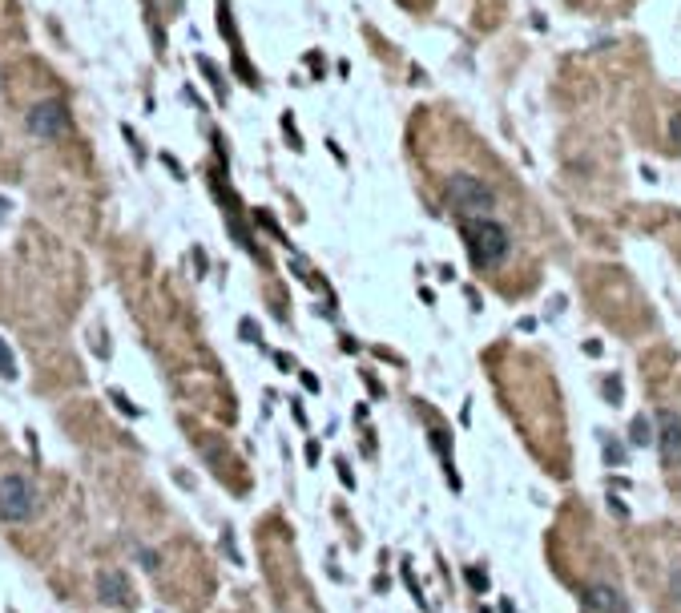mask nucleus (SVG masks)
Returning a JSON list of instances; mask_svg holds the SVG:
<instances>
[{
  "instance_id": "nucleus-4",
  "label": "nucleus",
  "mask_w": 681,
  "mask_h": 613,
  "mask_svg": "<svg viewBox=\"0 0 681 613\" xmlns=\"http://www.w3.org/2000/svg\"><path fill=\"white\" fill-rule=\"evenodd\" d=\"M69 125H73L69 109L61 101H41V105L28 109V129L37 138H61V134H69Z\"/></svg>"
},
{
  "instance_id": "nucleus-10",
  "label": "nucleus",
  "mask_w": 681,
  "mask_h": 613,
  "mask_svg": "<svg viewBox=\"0 0 681 613\" xmlns=\"http://www.w3.org/2000/svg\"><path fill=\"white\" fill-rule=\"evenodd\" d=\"M0 379H17V359H12L4 339H0Z\"/></svg>"
},
{
  "instance_id": "nucleus-20",
  "label": "nucleus",
  "mask_w": 681,
  "mask_h": 613,
  "mask_svg": "<svg viewBox=\"0 0 681 613\" xmlns=\"http://www.w3.org/2000/svg\"><path fill=\"white\" fill-rule=\"evenodd\" d=\"M303 387H306V392H319V379L310 376V372H303Z\"/></svg>"
},
{
  "instance_id": "nucleus-18",
  "label": "nucleus",
  "mask_w": 681,
  "mask_h": 613,
  "mask_svg": "<svg viewBox=\"0 0 681 613\" xmlns=\"http://www.w3.org/2000/svg\"><path fill=\"white\" fill-rule=\"evenodd\" d=\"M242 335H246V339H250V343H254V339H259V327H254V323H250V319H242Z\"/></svg>"
},
{
  "instance_id": "nucleus-11",
  "label": "nucleus",
  "mask_w": 681,
  "mask_h": 613,
  "mask_svg": "<svg viewBox=\"0 0 681 613\" xmlns=\"http://www.w3.org/2000/svg\"><path fill=\"white\" fill-rule=\"evenodd\" d=\"M109 400H113V408H118L121 416H129V420H133V416H141V412H138V403H129V396H125V392H118V387L109 392Z\"/></svg>"
},
{
  "instance_id": "nucleus-17",
  "label": "nucleus",
  "mask_w": 681,
  "mask_h": 613,
  "mask_svg": "<svg viewBox=\"0 0 681 613\" xmlns=\"http://www.w3.org/2000/svg\"><path fill=\"white\" fill-rule=\"evenodd\" d=\"M319 456H323L319 440H306V464H319Z\"/></svg>"
},
{
  "instance_id": "nucleus-12",
  "label": "nucleus",
  "mask_w": 681,
  "mask_h": 613,
  "mask_svg": "<svg viewBox=\"0 0 681 613\" xmlns=\"http://www.w3.org/2000/svg\"><path fill=\"white\" fill-rule=\"evenodd\" d=\"M605 460H609L613 468H621V464H625V448H621L617 440H609V444H605Z\"/></svg>"
},
{
  "instance_id": "nucleus-9",
  "label": "nucleus",
  "mask_w": 681,
  "mask_h": 613,
  "mask_svg": "<svg viewBox=\"0 0 681 613\" xmlns=\"http://www.w3.org/2000/svg\"><path fill=\"white\" fill-rule=\"evenodd\" d=\"M665 149H678L681 154V109H673L669 121H665Z\"/></svg>"
},
{
  "instance_id": "nucleus-5",
  "label": "nucleus",
  "mask_w": 681,
  "mask_h": 613,
  "mask_svg": "<svg viewBox=\"0 0 681 613\" xmlns=\"http://www.w3.org/2000/svg\"><path fill=\"white\" fill-rule=\"evenodd\" d=\"M657 452L665 468H678L681 464V416L673 408H661L657 412Z\"/></svg>"
},
{
  "instance_id": "nucleus-7",
  "label": "nucleus",
  "mask_w": 681,
  "mask_h": 613,
  "mask_svg": "<svg viewBox=\"0 0 681 613\" xmlns=\"http://www.w3.org/2000/svg\"><path fill=\"white\" fill-rule=\"evenodd\" d=\"M581 601H585L588 613H629V601L613 589V585H588Z\"/></svg>"
},
{
  "instance_id": "nucleus-3",
  "label": "nucleus",
  "mask_w": 681,
  "mask_h": 613,
  "mask_svg": "<svg viewBox=\"0 0 681 613\" xmlns=\"http://www.w3.org/2000/svg\"><path fill=\"white\" fill-rule=\"evenodd\" d=\"M37 488H32V480L21 476V472H8V476H0V520L4 524H24V520L37 517Z\"/></svg>"
},
{
  "instance_id": "nucleus-13",
  "label": "nucleus",
  "mask_w": 681,
  "mask_h": 613,
  "mask_svg": "<svg viewBox=\"0 0 681 613\" xmlns=\"http://www.w3.org/2000/svg\"><path fill=\"white\" fill-rule=\"evenodd\" d=\"M138 561L149 569V573H158V565H162V561H158V553H153V549H145V545H138Z\"/></svg>"
},
{
  "instance_id": "nucleus-14",
  "label": "nucleus",
  "mask_w": 681,
  "mask_h": 613,
  "mask_svg": "<svg viewBox=\"0 0 681 613\" xmlns=\"http://www.w3.org/2000/svg\"><path fill=\"white\" fill-rule=\"evenodd\" d=\"M468 585L476 593H484L488 589V573H484V569H468Z\"/></svg>"
},
{
  "instance_id": "nucleus-6",
  "label": "nucleus",
  "mask_w": 681,
  "mask_h": 613,
  "mask_svg": "<svg viewBox=\"0 0 681 613\" xmlns=\"http://www.w3.org/2000/svg\"><path fill=\"white\" fill-rule=\"evenodd\" d=\"M97 597H101L105 605H118V610H125V605L133 601L129 577H125L121 569H101V573H97Z\"/></svg>"
},
{
  "instance_id": "nucleus-15",
  "label": "nucleus",
  "mask_w": 681,
  "mask_h": 613,
  "mask_svg": "<svg viewBox=\"0 0 681 613\" xmlns=\"http://www.w3.org/2000/svg\"><path fill=\"white\" fill-rule=\"evenodd\" d=\"M669 593H673V601L681 605V565L669 569Z\"/></svg>"
},
{
  "instance_id": "nucleus-1",
  "label": "nucleus",
  "mask_w": 681,
  "mask_h": 613,
  "mask_svg": "<svg viewBox=\"0 0 681 613\" xmlns=\"http://www.w3.org/2000/svg\"><path fill=\"white\" fill-rule=\"evenodd\" d=\"M440 202H444V210L451 214L456 222H464V218L492 214L496 202H500V194H496L492 178H484V174H476L468 165H460V170H451L444 182H440Z\"/></svg>"
},
{
  "instance_id": "nucleus-16",
  "label": "nucleus",
  "mask_w": 681,
  "mask_h": 613,
  "mask_svg": "<svg viewBox=\"0 0 681 613\" xmlns=\"http://www.w3.org/2000/svg\"><path fill=\"white\" fill-rule=\"evenodd\" d=\"M605 396H609L613 403H621V376H613L609 383H605Z\"/></svg>"
},
{
  "instance_id": "nucleus-19",
  "label": "nucleus",
  "mask_w": 681,
  "mask_h": 613,
  "mask_svg": "<svg viewBox=\"0 0 681 613\" xmlns=\"http://www.w3.org/2000/svg\"><path fill=\"white\" fill-rule=\"evenodd\" d=\"M339 480H343V484H351V488H355V476H351V468H347V464H339Z\"/></svg>"
},
{
  "instance_id": "nucleus-21",
  "label": "nucleus",
  "mask_w": 681,
  "mask_h": 613,
  "mask_svg": "<svg viewBox=\"0 0 681 613\" xmlns=\"http://www.w3.org/2000/svg\"><path fill=\"white\" fill-rule=\"evenodd\" d=\"M274 359H279V367H282V372H290V367H295V359H290V355H274Z\"/></svg>"
},
{
  "instance_id": "nucleus-8",
  "label": "nucleus",
  "mask_w": 681,
  "mask_h": 613,
  "mask_svg": "<svg viewBox=\"0 0 681 613\" xmlns=\"http://www.w3.org/2000/svg\"><path fill=\"white\" fill-rule=\"evenodd\" d=\"M629 444H633V448L657 444V432H653V420H649V416H633V424H629Z\"/></svg>"
},
{
  "instance_id": "nucleus-22",
  "label": "nucleus",
  "mask_w": 681,
  "mask_h": 613,
  "mask_svg": "<svg viewBox=\"0 0 681 613\" xmlns=\"http://www.w3.org/2000/svg\"><path fill=\"white\" fill-rule=\"evenodd\" d=\"M4 214H8V198H0V218H4Z\"/></svg>"
},
{
  "instance_id": "nucleus-2",
  "label": "nucleus",
  "mask_w": 681,
  "mask_h": 613,
  "mask_svg": "<svg viewBox=\"0 0 681 613\" xmlns=\"http://www.w3.org/2000/svg\"><path fill=\"white\" fill-rule=\"evenodd\" d=\"M460 226V235H464V246H468V259L476 271H484V275H492L500 271L508 255H512V230L496 218V214H480V218H464V222H456Z\"/></svg>"
}]
</instances>
